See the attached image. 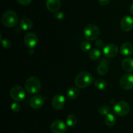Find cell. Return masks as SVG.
<instances>
[{"mask_svg":"<svg viewBox=\"0 0 133 133\" xmlns=\"http://www.w3.org/2000/svg\"><path fill=\"white\" fill-rule=\"evenodd\" d=\"M93 76L87 71H82L76 76L75 84L79 88H85L89 86L93 82Z\"/></svg>","mask_w":133,"mask_h":133,"instance_id":"1","label":"cell"},{"mask_svg":"<svg viewBox=\"0 0 133 133\" xmlns=\"http://www.w3.org/2000/svg\"><path fill=\"white\" fill-rule=\"evenodd\" d=\"M19 18L16 13L12 10H8L4 12L1 16L3 24L7 27H14L18 24Z\"/></svg>","mask_w":133,"mask_h":133,"instance_id":"2","label":"cell"},{"mask_svg":"<svg viewBox=\"0 0 133 133\" xmlns=\"http://www.w3.org/2000/svg\"><path fill=\"white\" fill-rule=\"evenodd\" d=\"M25 88L30 94H36L40 90L41 82L37 77L31 76L25 81Z\"/></svg>","mask_w":133,"mask_h":133,"instance_id":"3","label":"cell"},{"mask_svg":"<svg viewBox=\"0 0 133 133\" xmlns=\"http://www.w3.org/2000/svg\"><path fill=\"white\" fill-rule=\"evenodd\" d=\"M83 33L87 40H96L99 35V29L96 25L89 23L84 27Z\"/></svg>","mask_w":133,"mask_h":133,"instance_id":"4","label":"cell"},{"mask_svg":"<svg viewBox=\"0 0 133 133\" xmlns=\"http://www.w3.org/2000/svg\"><path fill=\"white\" fill-rule=\"evenodd\" d=\"M131 107L128 102L125 101H120L116 103L114 106V112L117 116L123 117L129 113Z\"/></svg>","mask_w":133,"mask_h":133,"instance_id":"5","label":"cell"},{"mask_svg":"<svg viewBox=\"0 0 133 133\" xmlns=\"http://www.w3.org/2000/svg\"><path fill=\"white\" fill-rule=\"evenodd\" d=\"M10 96L15 101L20 102L25 97V91L22 86H15L10 89Z\"/></svg>","mask_w":133,"mask_h":133,"instance_id":"6","label":"cell"},{"mask_svg":"<svg viewBox=\"0 0 133 133\" xmlns=\"http://www.w3.org/2000/svg\"><path fill=\"white\" fill-rule=\"evenodd\" d=\"M121 87L125 90H130L133 88V74L130 73L123 74L119 81Z\"/></svg>","mask_w":133,"mask_h":133,"instance_id":"7","label":"cell"},{"mask_svg":"<svg viewBox=\"0 0 133 133\" xmlns=\"http://www.w3.org/2000/svg\"><path fill=\"white\" fill-rule=\"evenodd\" d=\"M53 133H64L68 129L67 124L61 119H57L53 121L50 126Z\"/></svg>","mask_w":133,"mask_h":133,"instance_id":"8","label":"cell"},{"mask_svg":"<svg viewBox=\"0 0 133 133\" xmlns=\"http://www.w3.org/2000/svg\"><path fill=\"white\" fill-rule=\"evenodd\" d=\"M103 53L106 57L112 58L116 57L118 54V46L116 44L113 43L106 44L103 48Z\"/></svg>","mask_w":133,"mask_h":133,"instance_id":"9","label":"cell"},{"mask_svg":"<svg viewBox=\"0 0 133 133\" xmlns=\"http://www.w3.org/2000/svg\"><path fill=\"white\" fill-rule=\"evenodd\" d=\"M25 45L29 48H33L36 46L38 43V38L37 35L32 32L25 34L23 39Z\"/></svg>","mask_w":133,"mask_h":133,"instance_id":"10","label":"cell"},{"mask_svg":"<svg viewBox=\"0 0 133 133\" xmlns=\"http://www.w3.org/2000/svg\"><path fill=\"white\" fill-rule=\"evenodd\" d=\"M65 102H66V99H65L64 96L58 94L53 96V98L52 99L51 105L55 110H60L63 108Z\"/></svg>","mask_w":133,"mask_h":133,"instance_id":"11","label":"cell"},{"mask_svg":"<svg viewBox=\"0 0 133 133\" xmlns=\"http://www.w3.org/2000/svg\"><path fill=\"white\" fill-rule=\"evenodd\" d=\"M120 27L123 31H130L133 28V18L130 16L123 17L120 22Z\"/></svg>","mask_w":133,"mask_h":133,"instance_id":"12","label":"cell"},{"mask_svg":"<svg viewBox=\"0 0 133 133\" xmlns=\"http://www.w3.org/2000/svg\"><path fill=\"white\" fill-rule=\"evenodd\" d=\"M44 102H45V100L42 96L36 95L31 98V100H30V106L34 110L40 109L44 105Z\"/></svg>","mask_w":133,"mask_h":133,"instance_id":"13","label":"cell"},{"mask_svg":"<svg viewBox=\"0 0 133 133\" xmlns=\"http://www.w3.org/2000/svg\"><path fill=\"white\" fill-rule=\"evenodd\" d=\"M61 6V0H47L46 7L52 13H56L59 10Z\"/></svg>","mask_w":133,"mask_h":133,"instance_id":"14","label":"cell"},{"mask_svg":"<svg viewBox=\"0 0 133 133\" xmlns=\"http://www.w3.org/2000/svg\"><path fill=\"white\" fill-rule=\"evenodd\" d=\"M120 52L125 56H131L133 52V46L129 43H123L120 46Z\"/></svg>","mask_w":133,"mask_h":133,"instance_id":"15","label":"cell"},{"mask_svg":"<svg viewBox=\"0 0 133 133\" xmlns=\"http://www.w3.org/2000/svg\"><path fill=\"white\" fill-rule=\"evenodd\" d=\"M122 66L124 70L127 72L133 71V59L127 57L124 59L122 62Z\"/></svg>","mask_w":133,"mask_h":133,"instance_id":"16","label":"cell"},{"mask_svg":"<svg viewBox=\"0 0 133 133\" xmlns=\"http://www.w3.org/2000/svg\"><path fill=\"white\" fill-rule=\"evenodd\" d=\"M19 26L23 31H28L32 27V22L29 18H23L21 20Z\"/></svg>","mask_w":133,"mask_h":133,"instance_id":"17","label":"cell"},{"mask_svg":"<svg viewBox=\"0 0 133 133\" xmlns=\"http://www.w3.org/2000/svg\"><path fill=\"white\" fill-rule=\"evenodd\" d=\"M79 95V90L77 87H71L67 91V96L69 99H75Z\"/></svg>","mask_w":133,"mask_h":133,"instance_id":"18","label":"cell"},{"mask_svg":"<svg viewBox=\"0 0 133 133\" xmlns=\"http://www.w3.org/2000/svg\"><path fill=\"white\" fill-rule=\"evenodd\" d=\"M105 122L107 126H112L115 125L116 123V118L112 113H109L107 116H105Z\"/></svg>","mask_w":133,"mask_h":133,"instance_id":"19","label":"cell"},{"mask_svg":"<svg viewBox=\"0 0 133 133\" xmlns=\"http://www.w3.org/2000/svg\"><path fill=\"white\" fill-rule=\"evenodd\" d=\"M108 70H109V68H108L106 62H104V61L100 63V64L97 67V73L101 76L105 75L108 72Z\"/></svg>","mask_w":133,"mask_h":133,"instance_id":"20","label":"cell"},{"mask_svg":"<svg viewBox=\"0 0 133 133\" xmlns=\"http://www.w3.org/2000/svg\"><path fill=\"white\" fill-rule=\"evenodd\" d=\"M77 123V117L74 114H70L66 117V124L69 127H74Z\"/></svg>","mask_w":133,"mask_h":133,"instance_id":"21","label":"cell"},{"mask_svg":"<svg viewBox=\"0 0 133 133\" xmlns=\"http://www.w3.org/2000/svg\"><path fill=\"white\" fill-rule=\"evenodd\" d=\"M88 55H89V57L91 59L96 61L100 58L101 56V52L99 49L94 48V49H92L90 51Z\"/></svg>","mask_w":133,"mask_h":133,"instance_id":"22","label":"cell"},{"mask_svg":"<svg viewBox=\"0 0 133 133\" xmlns=\"http://www.w3.org/2000/svg\"><path fill=\"white\" fill-rule=\"evenodd\" d=\"M94 86L97 89L99 90H103L107 86V83L106 81L104 80L103 79H98L97 80L95 81Z\"/></svg>","mask_w":133,"mask_h":133,"instance_id":"23","label":"cell"},{"mask_svg":"<svg viewBox=\"0 0 133 133\" xmlns=\"http://www.w3.org/2000/svg\"><path fill=\"white\" fill-rule=\"evenodd\" d=\"M91 44L88 40H86V41L83 42L81 45V48L82 51L84 52H87L88 51H90L91 49Z\"/></svg>","mask_w":133,"mask_h":133,"instance_id":"24","label":"cell"},{"mask_svg":"<svg viewBox=\"0 0 133 133\" xmlns=\"http://www.w3.org/2000/svg\"><path fill=\"white\" fill-rule=\"evenodd\" d=\"M110 107L107 106H100L98 108V112L102 116H107L108 113H110Z\"/></svg>","mask_w":133,"mask_h":133,"instance_id":"25","label":"cell"},{"mask_svg":"<svg viewBox=\"0 0 133 133\" xmlns=\"http://www.w3.org/2000/svg\"><path fill=\"white\" fill-rule=\"evenodd\" d=\"M10 108L13 112H18L21 108V105L19 103H18V102L15 101L12 103L10 105Z\"/></svg>","mask_w":133,"mask_h":133,"instance_id":"26","label":"cell"},{"mask_svg":"<svg viewBox=\"0 0 133 133\" xmlns=\"http://www.w3.org/2000/svg\"><path fill=\"white\" fill-rule=\"evenodd\" d=\"M1 45L5 48H9L11 46V42L7 39H5L1 40Z\"/></svg>","mask_w":133,"mask_h":133,"instance_id":"27","label":"cell"},{"mask_svg":"<svg viewBox=\"0 0 133 133\" xmlns=\"http://www.w3.org/2000/svg\"><path fill=\"white\" fill-rule=\"evenodd\" d=\"M18 3L22 5H28L31 3L32 0H17Z\"/></svg>","mask_w":133,"mask_h":133,"instance_id":"28","label":"cell"},{"mask_svg":"<svg viewBox=\"0 0 133 133\" xmlns=\"http://www.w3.org/2000/svg\"><path fill=\"white\" fill-rule=\"evenodd\" d=\"M95 44H96V46L99 47V48H102L104 47V43L102 40L101 39H96V42H95Z\"/></svg>","mask_w":133,"mask_h":133,"instance_id":"29","label":"cell"},{"mask_svg":"<svg viewBox=\"0 0 133 133\" xmlns=\"http://www.w3.org/2000/svg\"><path fill=\"white\" fill-rule=\"evenodd\" d=\"M55 17L58 20H62L64 18V14L62 12H57L55 14Z\"/></svg>","mask_w":133,"mask_h":133,"instance_id":"30","label":"cell"},{"mask_svg":"<svg viewBox=\"0 0 133 133\" xmlns=\"http://www.w3.org/2000/svg\"><path fill=\"white\" fill-rule=\"evenodd\" d=\"M110 0H99V3L101 5H107L110 3Z\"/></svg>","mask_w":133,"mask_h":133,"instance_id":"31","label":"cell"},{"mask_svg":"<svg viewBox=\"0 0 133 133\" xmlns=\"http://www.w3.org/2000/svg\"><path fill=\"white\" fill-rule=\"evenodd\" d=\"M129 10H130V13H131V14L133 15V3L131 5V6H130Z\"/></svg>","mask_w":133,"mask_h":133,"instance_id":"32","label":"cell"},{"mask_svg":"<svg viewBox=\"0 0 133 133\" xmlns=\"http://www.w3.org/2000/svg\"><path fill=\"white\" fill-rule=\"evenodd\" d=\"M21 133H25V132H21Z\"/></svg>","mask_w":133,"mask_h":133,"instance_id":"33","label":"cell"}]
</instances>
